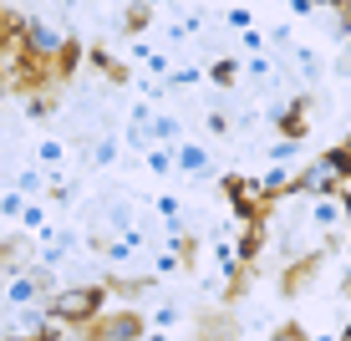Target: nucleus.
<instances>
[{"mask_svg":"<svg viewBox=\"0 0 351 341\" xmlns=\"http://www.w3.org/2000/svg\"><path fill=\"white\" fill-rule=\"evenodd\" d=\"M97 306H102V290H92V285L87 290H62V296L51 301V316L56 321H87Z\"/></svg>","mask_w":351,"mask_h":341,"instance_id":"f257e3e1","label":"nucleus"},{"mask_svg":"<svg viewBox=\"0 0 351 341\" xmlns=\"http://www.w3.org/2000/svg\"><path fill=\"white\" fill-rule=\"evenodd\" d=\"M178 168H184V174H204V168H209V158H204L199 143H184V148H178Z\"/></svg>","mask_w":351,"mask_h":341,"instance_id":"f03ea898","label":"nucleus"},{"mask_svg":"<svg viewBox=\"0 0 351 341\" xmlns=\"http://www.w3.org/2000/svg\"><path fill=\"white\" fill-rule=\"evenodd\" d=\"M26 46H36V51H62V36H51V26H31Z\"/></svg>","mask_w":351,"mask_h":341,"instance_id":"7ed1b4c3","label":"nucleus"},{"mask_svg":"<svg viewBox=\"0 0 351 341\" xmlns=\"http://www.w3.org/2000/svg\"><path fill=\"white\" fill-rule=\"evenodd\" d=\"M234 71H239V67H234V62L224 56V62H214V71H209V77L219 82V87H229V82H234Z\"/></svg>","mask_w":351,"mask_h":341,"instance_id":"20e7f679","label":"nucleus"},{"mask_svg":"<svg viewBox=\"0 0 351 341\" xmlns=\"http://www.w3.org/2000/svg\"><path fill=\"white\" fill-rule=\"evenodd\" d=\"M92 158H97V163L107 168V163H112V158H117V143H112V138H102V143H97V148H92Z\"/></svg>","mask_w":351,"mask_h":341,"instance_id":"39448f33","label":"nucleus"},{"mask_svg":"<svg viewBox=\"0 0 351 341\" xmlns=\"http://www.w3.org/2000/svg\"><path fill=\"white\" fill-rule=\"evenodd\" d=\"M336 219H341V209H336L331 199H326V204H316V224H336Z\"/></svg>","mask_w":351,"mask_h":341,"instance_id":"423d86ee","label":"nucleus"},{"mask_svg":"<svg viewBox=\"0 0 351 341\" xmlns=\"http://www.w3.org/2000/svg\"><path fill=\"white\" fill-rule=\"evenodd\" d=\"M62 158H66L62 143H41V163H62Z\"/></svg>","mask_w":351,"mask_h":341,"instance_id":"0eeeda50","label":"nucleus"},{"mask_svg":"<svg viewBox=\"0 0 351 341\" xmlns=\"http://www.w3.org/2000/svg\"><path fill=\"white\" fill-rule=\"evenodd\" d=\"M31 296H36L31 280H16V285H10V301H31Z\"/></svg>","mask_w":351,"mask_h":341,"instance_id":"6e6552de","label":"nucleus"},{"mask_svg":"<svg viewBox=\"0 0 351 341\" xmlns=\"http://www.w3.org/2000/svg\"><path fill=\"white\" fill-rule=\"evenodd\" d=\"M153 321H158V326H173V321H178V306H163V311H153Z\"/></svg>","mask_w":351,"mask_h":341,"instance_id":"1a4fd4ad","label":"nucleus"},{"mask_svg":"<svg viewBox=\"0 0 351 341\" xmlns=\"http://www.w3.org/2000/svg\"><path fill=\"white\" fill-rule=\"evenodd\" d=\"M0 214H21V193H5V199H0Z\"/></svg>","mask_w":351,"mask_h":341,"instance_id":"9d476101","label":"nucleus"}]
</instances>
